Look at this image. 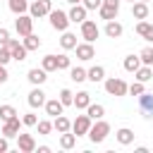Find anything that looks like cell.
Listing matches in <instances>:
<instances>
[{"label":"cell","mask_w":153,"mask_h":153,"mask_svg":"<svg viewBox=\"0 0 153 153\" xmlns=\"http://www.w3.org/2000/svg\"><path fill=\"white\" fill-rule=\"evenodd\" d=\"M108 134H110V124L100 117V120H96V124H91V129H88V139L93 141V143H103L105 139H108Z\"/></svg>","instance_id":"1"},{"label":"cell","mask_w":153,"mask_h":153,"mask_svg":"<svg viewBox=\"0 0 153 153\" xmlns=\"http://www.w3.org/2000/svg\"><path fill=\"white\" fill-rule=\"evenodd\" d=\"M48 17H50V26H53V29H57V31H67V26H69V17H67V12H62V10H50Z\"/></svg>","instance_id":"2"},{"label":"cell","mask_w":153,"mask_h":153,"mask_svg":"<svg viewBox=\"0 0 153 153\" xmlns=\"http://www.w3.org/2000/svg\"><path fill=\"white\" fill-rule=\"evenodd\" d=\"M53 10V0H33L29 5V12L33 19H41V17H48V12Z\"/></svg>","instance_id":"3"},{"label":"cell","mask_w":153,"mask_h":153,"mask_svg":"<svg viewBox=\"0 0 153 153\" xmlns=\"http://www.w3.org/2000/svg\"><path fill=\"white\" fill-rule=\"evenodd\" d=\"M14 29H17L19 36H29V33L33 31V17H31V14H17Z\"/></svg>","instance_id":"4"},{"label":"cell","mask_w":153,"mask_h":153,"mask_svg":"<svg viewBox=\"0 0 153 153\" xmlns=\"http://www.w3.org/2000/svg\"><path fill=\"white\" fill-rule=\"evenodd\" d=\"M98 33H100V29L96 26V22H91V19H84L81 22V38L86 43H93L98 38Z\"/></svg>","instance_id":"5"},{"label":"cell","mask_w":153,"mask_h":153,"mask_svg":"<svg viewBox=\"0 0 153 153\" xmlns=\"http://www.w3.org/2000/svg\"><path fill=\"white\" fill-rule=\"evenodd\" d=\"M105 91L110 96H127V84L117 76H110V79H105Z\"/></svg>","instance_id":"6"},{"label":"cell","mask_w":153,"mask_h":153,"mask_svg":"<svg viewBox=\"0 0 153 153\" xmlns=\"http://www.w3.org/2000/svg\"><path fill=\"white\" fill-rule=\"evenodd\" d=\"M91 124H93V120H91L88 115H76V120L72 122V131H74L76 136H84V134H88Z\"/></svg>","instance_id":"7"},{"label":"cell","mask_w":153,"mask_h":153,"mask_svg":"<svg viewBox=\"0 0 153 153\" xmlns=\"http://www.w3.org/2000/svg\"><path fill=\"white\" fill-rule=\"evenodd\" d=\"M17 148L22 153H33L36 151V139L33 134H17Z\"/></svg>","instance_id":"8"},{"label":"cell","mask_w":153,"mask_h":153,"mask_svg":"<svg viewBox=\"0 0 153 153\" xmlns=\"http://www.w3.org/2000/svg\"><path fill=\"white\" fill-rule=\"evenodd\" d=\"M7 48H10V53H12V60H17V62H22V60H26V48H24V43H19V41H14V38H10L7 43H5Z\"/></svg>","instance_id":"9"},{"label":"cell","mask_w":153,"mask_h":153,"mask_svg":"<svg viewBox=\"0 0 153 153\" xmlns=\"http://www.w3.org/2000/svg\"><path fill=\"white\" fill-rule=\"evenodd\" d=\"M19 124H22V120L14 115V117H10L5 124H2V136H7V139H14L17 134H19Z\"/></svg>","instance_id":"10"},{"label":"cell","mask_w":153,"mask_h":153,"mask_svg":"<svg viewBox=\"0 0 153 153\" xmlns=\"http://www.w3.org/2000/svg\"><path fill=\"white\" fill-rule=\"evenodd\" d=\"M139 108H141V112H143V117H153V96L151 93H139Z\"/></svg>","instance_id":"11"},{"label":"cell","mask_w":153,"mask_h":153,"mask_svg":"<svg viewBox=\"0 0 153 153\" xmlns=\"http://www.w3.org/2000/svg\"><path fill=\"white\" fill-rule=\"evenodd\" d=\"M86 12H88V10H86V7L79 2V5H72V10L67 12V17H69V22H74V24H81V22L86 19Z\"/></svg>","instance_id":"12"},{"label":"cell","mask_w":153,"mask_h":153,"mask_svg":"<svg viewBox=\"0 0 153 153\" xmlns=\"http://www.w3.org/2000/svg\"><path fill=\"white\" fill-rule=\"evenodd\" d=\"M74 50H76V57H79V60H84V62H88V60L96 55V50H93V45H91V43H76V45H74Z\"/></svg>","instance_id":"13"},{"label":"cell","mask_w":153,"mask_h":153,"mask_svg":"<svg viewBox=\"0 0 153 153\" xmlns=\"http://www.w3.org/2000/svg\"><path fill=\"white\" fill-rule=\"evenodd\" d=\"M26 79L33 84V86H41L45 79H48V72L43 69V67H33V69H29V74H26Z\"/></svg>","instance_id":"14"},{"label":"cell","mask_w":153,"mask_h":153,"mask_svg":"<svg viewBox=\"0 0 153 153\" xmlns=\"http://www.w3.org/2000/svg\"><path fill=\"white\" fill-rule=\"evenodd\" d=\"M131 17L134 19H146L148 17V2H141V0L131 2Z\"/></svg>","instance_id":"15"},{"label":"cell","mask_w":153,"mask_h":153,"mask_svg":"<svg viewBox=\"0 0 153 153\" xmlns=\"http://www.w3.org/2000/svg\"><path fill=\"white\" fill-rule=\"evenodd\" d=\"M26 100H29V105H31V108H41V105H45V93L36 86V88L29 93V98H26Z\"/></svg>","instance_id":"16"},{"label":"cell","mask_w":153,"mask_h":153,"mask_svg":"<svg viewBox=\"0 0 153 153\" xmlns=\"http://www.w3.org/2000/svg\"><path fill=\"white\" fill-rule=\"evenodd\" d=\"M136 33H139L143 41H151V43H153V24H148V22L141 19V22L136 24Z\"/></svg>","instance_id":"17"},{"label":"cell","mask_w":153,"mask_h":153,"mask_svg":"<svg viewBox=\"0 0 153 153\" xmlns=\"http://www.w3.org/2000/svg\"><path fill=\"white\" fill-rule=\"evenodd\" d=\"M122 31H124V29H122V24H120V22H115V19H110V22L105 24V36H108V38H120V36H122Z\"/></svg>","instance_id":"18"},{"label":"cell","mask_w":153,"mask_h":153,"mask_svg":"<svg viewBox=\"0 0 153 153\" xmlns=\"http://www.w3.org/2000/svg\"><path fill=\"white\" fill-rule=\"evenodd\" d=\"M88 103H91V93H88V91H79V93L74 96V103H72V105H74L76 110H86Z\"/></svg>","instance_id":"19"},{"label":"cell","mask_w":153,"mask_h":153,"mask_svg":"<svg viewBox=\"0 0 153 153\" xmlns=\"http://www.w3.org/2000/svg\"><path fill=\"white\" fill-rule=\"evenodd\" d=\"M45 112L50 115V117H57V115H62V110H65V105L57 100V98H53V100H45Z\"/></svg>","instance_id":"20"},{"label":"cell","mask_w":153,"mask_h":153,"mask_svg":"<svg viewBox=\"0 0 153 153\" xmlns=\"http://www.w3.org/2000/svg\"><path fill=\"white\" fill-rule=\"evenodd\" d=\"M86 79H88V81H93V84H98V81H103V79H105V69H103L100 65H96V67L86 69Z\"/></svg>","instance_id":"21"},{"label":"cell","mask_w":153,"mask_h":153,"mask_svg":"<svg viewBox=\"0 0 153 153\" xmlns=\"http://www.w3.org/2000/svg\"><path fill=\"white\" fill-rule=\"evenodd\" d=\"M53 129H55L57 134H62V131H69V129H72V122H69L65 115H57V117L53 120Z\"/></svg>","instance_id":"22"},{"label":"cell","mask_w":153,"mask_h":153,"mask_svg":"<svg viewBox=\"0 0 153 153\" xmlns=\"http://www.w3.org/2000/svg\"><path fill=\"white\" fill-rule=\"evenodd\" d=\"M115 139H117V143H122V146H129V143L134 141V131H131V129H127V127H122V129H117Z\"/></svg>","instance_id":"23"},{"label":"cell","mask_w":153,"mask_h":153,"mask_svg":"<svg viewBox=\"0 0 153 153\" xmlns=\"http://www.w3.org/2000/svg\"><path fill=\"white\" fill-rule=\"evenodd\" d=\"M134 74H136V81L146 84V81H151V79H153V67H151V65H143V67H139Z\"/></svg>","instance_id":"24"},{"label":"cell","mask_w":153,"mask_h":153,"mask_svg":"<svg viewBox=\"0 0 153 153\" xmlns=\"http://www.w3.org/2000/svg\"><path fill=\"white\" fill-rule=\"evenodd\" d=\"M86 115L96 122V120H100L103 115H105V108L100 105V103H88V108H86Z\"/></svg>","instance_id":"25"},{"label":"cell","mask_w":153,"mask_h":153,"mask_svg":"<svg viewBox=\"0 0 153 153\" xmlns=\"http://www.w3.org/2000/svg\"><path fill=\"white\" fill-rule=\"evenodd\" d=\"M76 146V134H69V131H62L60 134V148H65V151H69V148H74Z\"/></svg>","instance_id":"26"},{"label":"cell","mask_w":153,"mask_h":153,"mask_svg":"<svg viewBox=\"0 0 153 153\" xmlns=\"http://www.w3.org/2000/svg\"><path fill=\"white\" fill-rule=\"evenodd\" d=\"M7 7L14 12V14H24L29 10V0H7Z\"/></svg>","instance_id":"27"},{"label":"cell","mask_w":153,"mask_h":153,"mask_svg":"<svg viewBox=\"0 0 153 153\" xmlns=\"http://www.w3.org/2000/svg\"><path fill=\"white\" fill-rule=\"evenodd\" d=\"M60 45H62L65 50H74V45H76V36H74V33H69V31H62Z\"/></svg>","instance_id":"28"},{"label":"cell","mask_w":153,"mask_h":153,"mask_svg":"<svg viewBox=\"0 0 153 153\" xmlns=\"http://www.w3.org/2000/svg\"><path fill=\"white\" fill-rule=\"evenodd\" d=\"M24 48H26V50H38V48H41V38L31 31L29 36H24Z\"/></svg>","instance_id":"29"},{"label":"cell","mask_w":153,"mask_h":153,"mask_svg":"<svg viewBox=\"0 0 153 153\" xmlns=\"http://www.w3.org/2000/svg\"><path fill=\"white\" fill-rule=\"evenodd\" d=\"M41 67L45 72H57V55H45L41 60Z\"/></svg>","instance_id":"30"},{"label":"cell","mask_w":153,"mask_h":153,"mask_svg":"<svg viewBox=\"0 0 153 153\" xmlns=\"http://www.w3.org/2000/svg\"><path fill=\"white\" fill-rule=\"evenodd\" d=\"M139 67H141L139 55H127V57H124V69H127V72H136Z\"/></svg>","instance_id":"31"},{"label":"cell","mask_w":153,"mask_h":153,"mask_svg":"<svg viewBox=\"0 0 153 153\" xmlns=\"http://www.w3.org/2000/svg\"><path fill=\"white\" fill-rule=\"evenodd\" d=\"M69 79L76 81V84L86 81V69H84V67H69Z\"/></svg>","instance_id":"32"},{"label":"cell","mask_w":153,"mask_h":153,"mask_svg":"<svg viewBox=\"0 0 153 153\" xmlns=\"http://www.w3.org/2000/svg\"><path fill=\"white\" fill-rule=\"evenodd\" d=\"M117 12H120V10H115V7H105V5H100V7H98V14H100V19H105V22L115 19V17H117Z\"/></svg>","instance_id":"33"},{"label":"cell","mask_w":153,"mask_h":153,"mask_svg":"<svg viewBox=\"0 0 153 153\" xmlns=\"http://www.w3.org/2000/svg\"><path fill=\"white\" fill-rule=\"evenodd\" d=\"M36 127H38V134H41V136H48V134L53 131V122H48V120L36 122Z\"/></svg>","instance_id":"34"},{"label":"cell","mask_w":153,"mask_h":153,"mask_svg":"<svg viewBox=\"0 0 153 153\" xmlns=\"http://www.w3.org/2000/svg\"><path fill=\"white\" fill-rule=\"evenodd\" d=\"M14 115H17V110H14L12 105H0V120H2V122H7V120L14 117Z\"/></svg>","instance_id":"35"},{"label":"cell","mask_w":153,"mask_h":153,"mask_svg":"<svg viewBox=\"0 0 153 153\" xmlns=\"http://www.w3.org/2000/svg\"><path fill=\"white\" fill-rule=\"evenodd\" d=\"M139 60H141V65H153V48H143L139 53Z\"/></svg>","instance_id":"36"},{"label":"cell","mask_w":153,"mask_h":153,"mask_svg":"<svg viewBox=\"0 0 153 153\" xmlns=\"http://www.w3.org/2000/svg\"><path fill=\"white\" fill-rule=\"evenodd\" d=\"M60 103H62V105H72V103H74V93H72L69 88H62V91H60Z\"/></svg>","instance_id":"37"},{"label":"cell","mask_w":153,"mask_h":153,"mask_svg":"<svg viewBox=\"0 0 153 153\" xmlns=\"http://www.w3.org/2000/svg\"><path fill=\"white\" fill-rule=\"evenodd\" d=\"M146 88H143V84L141 81H134L131 86H127V93H131V96H139V93H143Z\"/></svg>","instance_id":"38"},{"label":"cell","mask_w":153,"mask_h":153,"mask_svg":"<svg viewBox=\"0 0 153 153\" xmlns=\"http://www.w3.org/2000/svg\"><path fill=\"white\" fill-rule=\"evenodd\" d=\"M36 122H38V117H36L33 112H26V115L22 117V124H24V127H36Z\"/></svg>","instance_id":"39"},{"label":"cell","mask_w":153,"mask_h":153,"mask_svg":"<svg viewBox=\"0 0 153 153\" xmlns=\"http://www.w3.org/2000/svg\"><path fill=\"white\" fill-rule=\"evenodd\" d=\"M12 60V53H10V48L7 45H0V65H7Z\"/></svg>","instance_id":"40"},{"label":"cell","mask_w":153,"mask_h":153,"mask_svg":"<svg viewBox=\"0 0 153 153\" xmlns=\"http://www.w3.org/2000/svg\"><path fill=\"white\" fill-rule=\"evenodd\" d=\"M57 69H69V57L67 55H57Z\"/></svg>","instance_id":"41"},{"label":"cell","mask_w":153,"mask_h":153,"mask_svg":"<svg viewBox=\"0 0 153 153\" xmlns=\"http://www.w3.org/2000/svg\"><path fill=\"white\" fill-rule=\"evenodd\" d=\"M100 2H103V0H81V5H84L86 10H98Z\"/></svg>","instance_id":"42"},{"label":"cell","mask_w":153,"mask_h":153,"mask_svg":"<svg viewBox=\"0 0 153 153\" xmlns=\"http://www.w3.org/2000/svg\"><path fill=\"white\" fill-rule=\"evenodd\" d=\"M7 41H10V31L7 29H0V45H5Z\"/></svg>","instance_id":"43"},{"label":"cell","mask_w":153,"mask_h":153,"mask_svg":"<svg viewBox=\"0 0 153 153\" xmlns=\"http://www.w3.org/2000/svg\"><path fill=\"white\" fill-rule=\"evenodd\" d=\"M100 5H105V7H115V10H120V0H103Z\"/></svg>","instance_id":"44"},{"label":"cell","mask_w":153,"mask_h":153,"mask_svg":"<svg viewBox=\"0 0 153 153\" xmlns=\"http://www.w3.org/2000/svg\"><path fill=\"white\" fill-rule=\"evenodd\" d=\"M10 79V74H7V69H5V65H0V84H5Z\"/></svg>","instance_id":"45"},{"label":"cell","mask_w":153,"mask_h":153,"mask_svg":"<svg viewBox=\"0 0 153 153\" xmlns=\"http://www.w3.org/2000/svg\"><path fill=\"white\" fill-rule=\"evenodd\" d=\"M10 148V143H7V136H0V153H5Z\"/></svg>","instance_id":"46"},{"label":"cell","mask_w":153,"mask_h":153,"mask_svg":"<svg viewBox=\"0 0 153 153\" xmlns=\"http://www.w3.org/2000/svg\"><path fill=\"white\" fill-rule=\"evenodd\" d=\"M38 153H50V146H38Z\"/></svg>","instance_id":"47"},{"label":"cell","mask_w":153,"mask_h":153,"mask_svg":"<svg viewBox=\"0 0 153 153\" xmlns=\"http://www.w3.org/2000/svg\"><path fill=\"white\" fill-rule=\"evenodd\" d=\"M67 2H69V5H79L81 0H67Z\"/></svg>","instance_id":"48"},{"label":"cell","mask_w":153,"mask_h":153,"mask_svg":"<svg viewBox=\"0 0 153 153\" xmlns=\"http://www.w3.org/2000/svg\"><path fill=\"white\" fill-rule=\"evenodd\" d=\"M141 2H148V0H141Z\"/></svg>","instance_id":"49"},{"label":"cell","mask_w":153,"mask_h":153,"mask_svg":"<svg viewBox=\"0 0 153 153\" xmlns=\"http://www.w3.org/2000/svg\"><path fill=\"white\" fill-rule=\"evenodd\" d=\"M129 2H134V0H129Z\"/></svg>","instance_id":"50"}]
</instances>
